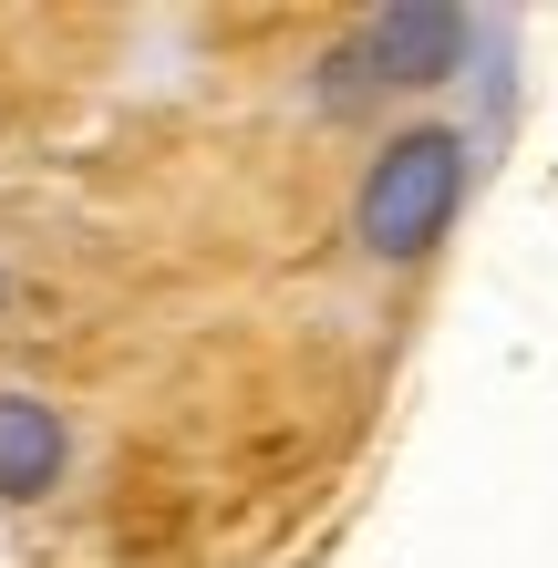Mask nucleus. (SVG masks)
Instances as JSON below:
<instances>
[{
	"mask_svg": "<svg viewBox=\"0 0 558 568\" xmlns=\"http://www.w3.org/2000/svg\"><path fill=\"white\" fill-rule=\"evenodd\" d=\"M466 207V135L455 124H404L373 165H363V196H352V239L373 258H424Z\"/></svg>",
	"mask_w": 558,
	"mask_h": 568,
	"instance_id": "f257e3e1",
	"label": "nucleus"
},
{
	"mask_svg": "<svg viewBox=\"0 0 558 568\" xmlns=\"http://www.w3.org/2000/svg\"><path fill=\"white\" fill-rule=\"evenodd\" d=\"M363 93H373V62H363V52H352V42H342V52H321V104L352 114Z\"/></svg>",
	"mask_w": 558,
	"mask_h": 568,
	"instance_id": "20e7f679",
	"label": "nucleus"
},
{
	"mask_svg": "<svg viewBox=\"0 0 558 568\" xmlns=\"http://www.w3.org/2000/svg\"><path fill=\"white\" fill-rule=\"evenodd\" d=\"M466 11H445V0H393V11H373L363 31H352V52L373 62V83H445L466 73Z\"/></svg>",
	"mask_w": 558,
	"mask_h": 568,
	"instance_id": "f03ea898",
	"label": "nucleus"
},
{
	"mask_svg": "<svg viewBox=\"0 0 558 568\" xmlns=\"http://www.w3.org/2000/svg\"><path fill=\"white\" fill-rule=\"evenodd\" d=\"M0 300H11V270H0Z\"/></svg>",
	"mask_w": 558,
	"mask_h": 568,
	"instance_id": "39448f33",
	"label": "nucleus"
},
{
	"mask_svg": "<svg viewBox=\"0 0 558 568\" xmlns=\"http://www.w3.org/2000/svg\"><path fill=\"white\" fill-rule=\"evenodd\" d=\"M62 465H73V424H62V404H42V393H0V507H42V496L62 486Z\"/></svg>",
	"mask_w": 558,
	"mask_h": 568,
	"instance_id": "7ed1b4c3",
	"label": "nucleus"
}]
</instances>
